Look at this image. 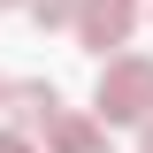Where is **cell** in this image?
Segmentation results:
<instances>
[{"mask_svg":"<svg viewBox=\"0 0 153 153\" xmlns=\"http://www.w3.org/2000/svg\"><path fill=\"white\" fill-rule=\"evenodd\" d=\"M8 107H16V130H54V123H61V92L46 84V76L16 84V92H8Z\"/></svg>","mask_w":153,"mask_h":153,"instance_id":"cell-3","label":"cell"},{"mask_svg":"<svg viewBox=\"0 0 153 153\" xmlns=\"http://www.w3.org/2000/svg\"><path fill=\"white\" fill-rule=\"evenodd\" d=\"M92 107L100 123H153V54H107Z\"/></svg>","mask_w":153,"mask_h":153,"instance_id":"cell-1","label":"cell"},{"mask_svg":"<svg viewBox=\"0 0 153 153\" xmlns=\"http://www.w3.org/2000/svg\"><path fill=\"white\" fill-rule=\"evenodd\" d=\"M31 16L46 23V31H61V23H76V0H31Z\"/></svg>","mask_w":153,"mask_h":153,"instance_id":"cell-5","label":"cell"},{"mask_svg":"<svg viewBox=\"0 0 153 153\" xmlns=\"http://www.w3.org/2000/svg\"><path fill=\"white\" fill-rule=\"evenodd\" d=\"M0 8H31V0H0Z\"/></svg>","mask_w":153,"mask_h":153,"instance_id":"cell-9","label":"cell"},{"mask_svg":"<svg viewBox=\"0 0 153 153\" xmlns=\"http://www.w3.org/2000/svg\"><path fill=\"white\" fill-rule=\"evenodd\" d=\"M8 92H16V84H8V76H0V100H8Z\"/></svg>","mask_w":153,"mask_h":153,"instance_id":"cell-8","label":"cell"},{"mask_svg":"<svg viewBox=\"0 0 153 153\" xmlns=\"http://www.w3.org/2000/svg\"><path fill=\"white\" fill-rule=\"evenodd\" d=\"M0 153H38V146H31V130H0Z\"/></svg>","mask_w":153,"mask_h":153,"instance_id":"cell-6","label":"cell"},{"mask_svg":"<svg viewBox=\"0 0 153 153\" xmlns=\"http://www.w3.org/2000/svg\"><path fill=\"white\" fill-rule=\"evenodd\" d=\"M46 138H54V153H115L107 146V123H84V115H61Z\"/></svg>","mask_w":153,"mask_h":153,"instance_id":"cell-4","label":"cell"},{"mask_svg":"<svg viewBox=\"0 0 153 153\" xmlns=\"http://www.w3.org/2000/svg\"><path fill=\"white\" fill-rule=\"evenodd\" d=\"M138 153H153V123H138Z\"/></svg>","mask_w":153,"mask_h":153,"instance_id":"cell-7","label":"cell"},{"mask_svg":"<svg viewBox=\"0 0 153 153\" xmlns=\"http://www.w3.org/2000/svg\"><path fill=\"white\" fill-rule=\"evenodd\" d=\"M130 31H138V0H76V46L84 54L107 61L115 46H130Z\"/></svg>","mask_w":153,"mask_h":153,"instance_id":"cell-2","label":"cell"}]
</instances>
